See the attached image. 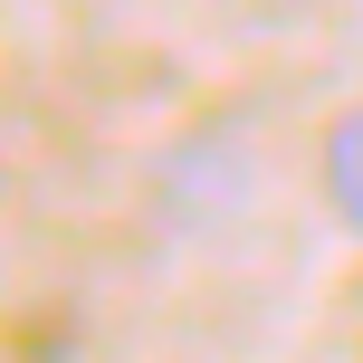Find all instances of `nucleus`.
Here are the masks:
<instances>
[{
    "label": "nucleus",
    "instance_id": "obj_1",
    "mask_svg": "<svg viewBox=\"0 0 363 363\" xmlns=\"http://www.w3.org/2000/svg\"><path fill=\"white\" fill-rule=\"evenodd\" d=\"M315 172H325V211L363 239V106L325 125V153H315Z\"/></svg>",
    "mask_w": 363,
    "mask_h": 363
}]
</instances>
